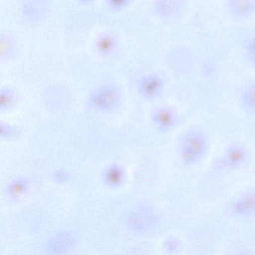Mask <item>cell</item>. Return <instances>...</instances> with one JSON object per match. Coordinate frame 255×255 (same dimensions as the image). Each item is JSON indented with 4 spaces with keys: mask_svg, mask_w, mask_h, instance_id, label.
Returning <instances> with one entry per match:
<instances>
[{
    "mask_svg": "<svg viewBox=\"0 0 255 255\" xmlns=\"http://www.w3.org/2000/svg\"><path fill=\"white\" fill-rule=\"evenodd\" d=\"M120 101V92L116 86L104 85L95 89L90 95L92 107L100 110H113Z\"/></svg>",
    "mask_w": 255,
    "mask_h": 255,
    "instance_id": "cell-1",
    "label": "cell"
},
{
    "mask_svg": "<svg viewBox=\"0 0 255 255\" xmlns=\"http://www.w3.org/2000/svg\"><path fill=\"white\" fill-rule=\"evenodd\" d=\"M206 150V140L199 132H192L185 138L182 147L183 159L191 164L199 160Z\"/></svg>",
    "mask_w": 255,
    "mask_h": 255,
    "instance_id": "cell-2",
    "label": "cell"
},
{
    "mask_svg": "<svg viewBox=\"0 0 255 255\" xmlns=\"http://www.w3.org/2000/svg\"><path fill=\"white\" fill-rule=\"evenodd\" d=\"M184 0H155L154 10L161 18L171 20L183 12Z\"/></svg>",
    "mask_w": 255,
    "mask_h": 255,
    "instance_id": "cell-3",
    "label": "cell"
},
{
    "mask_svg": "<svg viewBox=\"0 0 255 255\" xmlns=\"http://www.w3.org/2000/svg\"><path fill=\"white\" fill-rule=\"evenodd\" d=\"M163 89V81L159 75L150 74L144 76L138 83V91L146 98H154L159 96Z\"/></svg>",
    "mask_w": 255,
    "mask_h": 255,
    "instance_id": "cell-4",
    "label": "cell"
},
{
    "mask_svg": "<svg viewBox=\"0 0 255 255\" xmlns=\"http://www.w3.org/2000/svg\"><path fill=\"white\" fill-rule=\"evenodd\" d=\"M47 4L44 0H25L22 5V14L31 22H37L45 17Z\"/></svg>",
    "mask_w": 255,
    "mask_h": 255,
    "instance_id": "cell-5",
    "label": "cell"
},
{
    "mask_svg": "<svg viewBox=\"0 0 255 255\" xmlns=\"http://www.w3.org/2000/svg\"><path fill=\"white\" fill-rule=\"evenodd\" d=\"M228 12L237 19L250 17L255 11V0H228Z\"/></svg>",
    "mask_w": 255,
    "mask_h": 255,
    "instance_id": "cell-6",
    "label": "cell"
},
{
    "mask_svg": "<svg viewBox=\"0 0 255 255\" xmlns=\"http://www.w3.org/2000/svg\"><path fill=\"white\" fill-rule=\"evenodd\" d=\"M74 237L68 233L58 234L49 243V249L55 254L66 253L73 248Z\"/></svg>",
    "mask_w": 255,
    "mask_h": 255,
    "instance_id": "cell-7",
    "label": "cell"
},
{
    "mask_svg": "<svg viewBox=\"0 0 255 255\" xmlns=\"http://www.w3.org/2000/svg\"><path fill=\"white\" fill-rule=\"evenodd\" d=\"M129 225L135 229L141 231L148 228L153 223V216L151 212L149 210H135L129 216Z\"/></svg>",
    "mask_w": 255,
    "mask_h": 255,
    "instance_id": "cell-8",
    "label": "cell"
},
{
    "mask_svg": "<svg viewBox=\"0 0 255 255\" xmlns=\"http://www.w3.org/2000/svg\"><path fill=\"white\" fill-rule=\"evenodd\" d=\"M117 43V39L114 35L110 33L102 34L97 39L95 47L101 56H109L116 50Z\"/></svg>",
    "mask_w": 255,
    "mask_h": 255,
    "instance_id": "cell-9",
    "label": "cell"
},
{
    "mask_svg": "<svg viewBox=\"0 0 255 255\" xmlns=\"http://www.w3.org/2000/svg\"><path fill=\"white\" fill-rule=\"evenodd\" d=\"M233 210L237 214H252L255 212V195H247L242 197L233 205Z\"/></svg>",
    "mask_w": 255,
    "mask_h": 255,
    "instance_id": "cell-10",
    "label": "cell"
},
{
    "mask_svg": "<svg viewBox=\"0 0 255 255\" xmlns=\"http://www.w3.org/2000/svg\"><path fill=\"white\" fill-rule=\"evenodd\" d=\"M155 123L159 127V128L167 129L171 128L174 122V116L172 112L166 109H161L156 112L154 115Z\"/></svg>",
    "mask_w": 255,
    "mask_h": 255,
    "instance_id": "cell-11",
    "label": "cell"
},
{
    "mask_svg": "<svg viewBox=\"0 0 255 255\" xmlns=\"http://www.w3.org/2000/svg\"><path fill=\"white\" fill-rule=\"evenodd\" d=\"M124 178V172L117 165L110 167L105 173L107 183L111 186H118L122 183Z\"/></svg>",
    "mask_w": 255,
    "mask_h": 255,
    "instance_id": "cell-12",
    "label": "cell"
},
{
    "mask_svg": "<svg viewBox=\"0 0 255 255\" xmlns=\"http://www.w3.org/2000/svg\"><path fill=\"white\" fill-rule=\"evenodd\" d=\"M245 158V152L241 147H234L227 154L226 162L229 166H236L243 162Z\"/></svg>",
    "mask_w": 255,
    "mask_h": 255,
    "instance_id": "cell-13",
    "label": "cell"
},
{
    "mask_svg": "<svg viewBox=\"0 0 255 255\" xmlns=\"http://www.w3.org/2000/svg\"><path fill=\"white\" fill-rule=\"evenodd\" d=\"M242 100L245 107L255 111V84L250 85L243 91Z\"/></svg>",
    "mask_w": 255,
    "mask_h": 255,
    "instance_id": "cell-14",
    "label": "cell"
},
{
    "mask_svg": "<svg viewBox=\"0 0 255 255\" xmlns=\"http://www.w3.org/2000/svg\"><path fill=\"white\" fill-rule=\"evenodd\" d=\"M248 59L255 65V35L249 38L245 47Z\"/></svg>",
    "mask_w": 255,
    "mask_h": 255,
    "instance_id": "cell-15",
    "label": "cell"
},
{
    "mask_svg": "<svg viewBox=\"0 0 255 255\" xmlns=\"http://www.w3.org/2000/svg\"><path fill=\"white\" fill-rule=\"evenodd\" d=\"M107 5L114 11H119L128 6L130 0H107Z\"/></svg>",
    "mask_w": 255,
    "mask_h": 255,
    "instance_id": "cell-16",
    "label": "cell"
},
{
    "mask_svg": "<svg viewBox=\"0 0 255 255\" xmlns=\"http://www.w3.org/2000/svg\"><path fill=\"white\" fill-rule=\"evenodd\" d=\"M26 189V183L23 180H17L13 182L8 188L11 195H20Z\"/></svg>",
    "mask_w": 255,
    "mask_h": 255,
    "instance_id": "cell-17",
    "label": "cell"
},
{
    "mask_svg": "<svg viewBox=\"0 0 255 255\" xmlns=\"http://www.w3.org/2000/svg\"><path fill=\"white\" fill-rule=\"evenodd\" d=\"M11 99H12V95H11V92L10 91L7 90V89L2 91V93H1V104H2V107L8 105L11 102Z\"/></svg>",
    "mask_w": 255,
    "mask_h": 255,
    "instance_id": "cell-18",
    "label": "cell"
},
{
    "mask_svg": "<svg viewBox=\"0 0 255 255\" xmlns=\"http://www.w3.org/2000/svg\"><path fill=\"white\" fill-rule=\"evenodd\" d=\"M79 2H81V3H89V2H92L93 0H77Z\"/></svg>",
    "mask_w": 255,
    "mask_h": 255,
    "instance_id": "cell-19",
    "label": "cell"
}]
</instances>
